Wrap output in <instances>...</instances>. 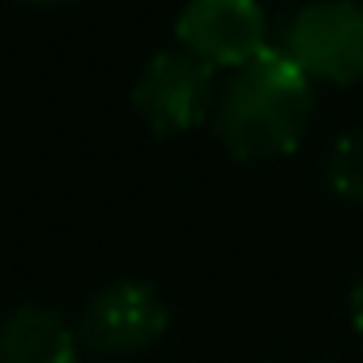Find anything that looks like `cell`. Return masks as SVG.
<instances>
[{
	"instance_id": "cell-1",
	"label": "cell",
	"mask_w": 363,
	"mask_h": 363,
	"mask_svg": "<svg viewBox=\"0 0 363 363\" xmlns=\"http://www.w3.org/2000/svg\"><path fill=\"white\" fill-rule=\"evenodd\" d=\"M316 118V86L281 48L227 74L211 113V133L238 164H269L301 149Z\"/></svg>"
},
{
	"instance_id": "cell-2",
	"label": "cell",
	"mask_w": 363,
	"mask_h": 363,
	"mask_svg": "<svg viewBox=\"0 0 363 363\" xmlns=\"http://www.w3.org/2000/svg\"><path fill=\"white\" fill-rule=\"evenodd\" d=\"M281 51L313 86L363 82V0H308L289 16Z\"/></svg>"
},
{
	"instance_id": "cell-3",
	"label": "cell",
	"mask_w": 363,
	"mask_h": 363,
	"mask_svg": "<svg viewBox=\"0 0 363 363\" xmlns=\"http://www.w3.org/2000/svg\"><path fill=\"white\" fill-rule=\"evenodd\" d=\"M172 324V308L160 289L141 277H118L90 293L79 313V340L102 359H133L160 344Z\"/></svg>"
},
{
	"instance_id": "cell-4",
	"label": "cell",
	"mask_w": 363,
	"mask_h": 363,
	"mask_svg": "<svg viewBox=\"0 0 363 363\" xmlns=\"http://www.w3.org/2000/svg\"><path fill=\"white\" fill-rule=\"evenodd\" d=\"M215 98H219V82L211 67L184 48H168L145 63L129 102L157 137H180L211 121Z\"/></svg>"
},
{
	"instance_id": "cell-5",
	"label": "cell",
	"mask_w": 363,
	"mask_h": 363,
	"mask_svg": "<svg viewBox=\"0 0 363 363\" xmlns=\"http://www.w3.org/2000/svg\"><path fill=\"white\" fill-rule=\"evenodd\" d=\"M176 48L211 71H238L269 48V20L258 0H188L176 16Z\"/></svg>"
},
{
	"instance_id": "cell-6",
	"label": "cell",
	"mask_w": 363,
	"mask_h": 363,
	"mask_svg": "<svg viewBox=\"0 0 363 363\" xmlns=\"http://www.w3.org/2000/svg\"><path fill=\"white\" fill-rule=\"evenodd\" d=\"M79 328L51 305H16L0 320V363H79Z\"/></svg>"
},
{
	"instance_id": "cell-7",
	"label": "cell",
	"mask_w": 363,
	"mask_h": 363,
	"mask_svg": "<svg viewBox=\"0 0 363 363\" xmlns=\"http://www.w3.org/2000/svg\"><path fill=\"white\" fill-rule=\"evenodd\" d=\"M324 176H328V188L340 199L363 207V129H347L332 141Z\"/></svg>"
},
{
	"instance_id": "cell-8",
	"label": "cell",
	"mask_w": 363,
	"mask_h": 363,
	"mask_svg": "<svg viewBox=\"0 0 363 363\" xmlns=\"http://www.w3.org/2000/svg\"><path fill=\"white\" fill-rule=\"evenodd\" d=\"M347 320H352V332L363 340V274L347 289Z\"/></svg>"
},
{
	"instance_id": "cell-9",
	"label": "cell",
	"mask_w": 363,
	"mask_h": 363,
	"mask_svg": "<svg viewBox=\"0 0 363 363\" xmlns=\"http://www.w3.org/2000/svg\"><path fill=\"white\" fill-rule=\"evenodd\" d=\"M20 4H32V9H67V4H79V0H20Z\"/></svg>"
}]
</instances>
